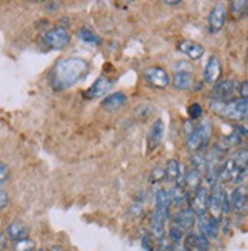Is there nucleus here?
Masks as SVG:
<instances>
[{
    "label": "nucleus",
    "instance_id": "11",
    "mask_svg": "<svg viewBox=\"0 0 248 251\" xmlns=\"http://www.w3.org/2000/svg\"><path fill=\"white\" fill-rule=\"evenodd\" d=\"M170 196H169V190L167 188H158L155 193V210L153 213L156 216L163 218V219H169L170 218Z\"/></svg>",
    "mask_w": 248,
    "mask_h": 251
},
{
    "label": "nucleus",
    "instance_id": "32",
    "mask_svg": "<svg viewBox=\"0 0 248 251\" xmlns=\"http://www.w3.org/2000/svg\"><path fill=\"white\" fill-rule=\"evenodd\" d=\"M150 179H152V182H159L161 179H164V169H161V167L153 169Z\"/></svg>",
    "mask_w": 248,
    "mask_h": 251
},
{
    "label": "nucleus",
    "instance_id": "4",
    "mask_svg": "<svg viewBox=\"0 0 248 251\" xmlns=\"http://www.w3.org/2000/svg\"><path fill=\"white\" fill-rule=\"evenodd\" d=\"M213 133V127L210 121H201L198 126L192 129V132L187 135V147L193 152H198V150H202L204 147H207V144L210 143V138H212Z\"/></svg>",
    "mask_w": 248,
    "mask_h": 251
},
{
    "label": "nucleus",
    "instance_id": "28",
    "mask_svg": "<svg viewBox=\"0 0 248 251\" xmlns=\"http://www.w3.org/2000/svg\"><path fill=\"white\" fill-rule=\"evenodd\" d=\"M14 248L16 251H35V242L26 237V239L14 242Z\"/></svg>",
    "mask_w": 248,
    "mask_h": 251
},
{
    "label": "nucleus",
    "instance_id": "8",
    "mask_svg": "<svg viewBox=\"0 0 248 251\" xmlns=\"http://www.w3.org/2000/svg\"><path fill=\"white\" fill-rule=\"evenodd\" d=\"M189 208L195 213L196 218H201V216L207 215V211H208V188L207 187L201 185L193 193Z\"/></svg>",
    "mask_w": 248,
    "mask_h": 251
},
{
    "label": "nucleus",
    "instance_id": "37",
    "mask_svg": "<svg viewBox=\"0 0 248 251\" xmlns=\"http://www.w3.org/2000/svg\"><path fill=\"white\" fill-rule=\"evenodd\" d=\"M39 251H49V250H46V248H40Z\"/></svg>",
    "mask_w": 248,
    "mask_h": 251
},
{
    "label": "nucleus",
    "instance_id": "16",
    "mask_svg": "<svg viewBox=\"0 0 248 251\" xmlns=\"http://www.w3.org/2000/svg\"><path fill=\"white\" fill-rule=\"evenodd\" d=\"M201 181H202V172L198 170L195 167L189 169L185 172V176H184V190L187 193H195L198 188L201 187Z\"/></svg>",
    "mask_w": 248,
    "mask_h": 251
},
{
    "label": "nucleus",
    "instance_id": "5",
    "mask_svg": "<svg viewBox=\"0 0 248 251\" xmlns=\"http://www.w3.org/2000/svg\"><path fill=\"white\" fill-rule=\"evenodd\" d=\"M238 89H239V81L231 80V78L221 80L215 83L212 92H210V97H212V100H215V101L227 103L238 94Z\"/></svg>",
    "mask_w": 248,
    "mask_h": 251
},
{
    "label": "nucleus",
    "instance_id": "17",
    "mask_svg": "<svg viewBox=\"0 0 248 251\" xmlns=\"http://www.w3.org/2000/svg\"><path fill=\"white\" fill-rule=\"evenodd\" d=\"M230 204H231V210L234 211H244L247 208L248 204V195H247V187L245 185H239L233 190L231 196H230Z\"/></svg>",
    "mask_w": 248,
    "mask_h": 251
},
{
    "label": "nucleus",
    "instance_id": "18",
    "mask_svg": "<svg viewBox=\"0 0 248 251\" xmlns=\"http://www.w3.org/2000/svg\"><path fill=\"white\" fill-rule=\"evenodd\" d=\"M172 222L175 224V225H178L181 230L185 231V230H190L193 225L196 224V215L190 208H182V210H179L176 213Z\"/></svg>",
    "mask_w": 248,
    "mask_h": 251
},
{
    "label": "nucleus",
    "instance_id": "24",
    "mask_svg": "<svg viewBox=\"0 0 248 251\" xmlns=\"http://www.w3.org/2000/svg\"><path fill=\"white\" fill-rule=\"evenodd\" d=\"M150 230H152V234L158 239H163L164 234H166V219L156 216L153 213L152 216V222H150Z\"/></svg>",
    "mask_w": 248,
    "mask_h": 251
},
{
    "label": "nucleus",
    "instance_id": "21",
    "mask_svg": "<svg viewBox=\"0 0 248 251\" xmlns=\"http://www.w3.org/2000/svg\"><path fill=\"white\" fill-rule=\"evenodd\" d=\"M126 103V95L123 92H114L107 95L103 101H101V107L104 110H109V112H114V110H118L120 107H123V104Z\"/></svg>",
    "mask_w": 248,
    "mask_h": 251
},
{
    "label": "nucleus",
    "instance_id": "34",
    "mask_svg": "<svg viewBox=\"0 0 248 251\" xmlns=\"http://www.w3.org/2000/svg\"><path fill=\"white\" fill-rule=\"evenodd\" d=\"M238 94L242 95L241 98H248V83L247 81H242L239 83V89H238Z\"/></svg>",
    "mask_w": 248,
    "mask_h": 251
},
{
    "label": "nucleus",
    "instance_id": "38",
    "mask_svg": "<svg viewBox=\"0 0 248 251\" xmlns=\"http://www.w3.org/2000/svg\"><path fill=\"white\" fill-rule=\"evenodd\" d=\"M193 251H198V250H193Z\"/></svg>",
    "mask_w": 248,
    "mask_h": 251
},
{
    "label": "nucleus",
    "instance_id": "30",
    "mask_svg": "<svg viewBox=\"0 0 248 251\" xmlns=\"http://www.w3.org/2000/svg\"><path fill=\"white\" fill-rule=\"evenodd\" d=\"M189 117L190 120H198L202 117V106L199 103H193L189 106Z\"/></svg>",
    "mask_w": 248,
    "mask_h": 251
},
{
    "label": "nucleus",
    "instance_id": "7",
    "mask_svg": "<svg viewBox=\"0 0 248 251\" xmlns=\"http://www.w3.org/2000/svg\"><path fill=\"white\" fill-rule=\"evenodd\" d=\"M227 192L224 187L213 185L212 193H208V211L212 213V218H216L221 221L222 216V205H224Z\"/></svg>",
    "mask_w": 248,
    "mask_h": 251
},
{
    "label": "nucleus",
    "instance_id": "20",
    "mask_svg": "<svg viewBox=\"0 0 248 251\" xmlns=\"http://www.w3.org/2000/svg\"><path fill=\"white\" fill-rule=\"evenodd\" d=\"M164 123L161 121V120H156L153 124H152V127L150 130H149V135H147V143H149V147L150 149H155L159 146L161 140H163V136H164Z\"/></svg>",
    "mask_w": 248,
    "mask_h": 251
},
{
    "label": "nucleus",
    "instance_id": "13",
    "mask_svg": "<svg viewBox=\"0 0 248 251\" xmlns=\"http://www.w3.org/2000/svg\"><path fill=\"white\" fill-rule=\"evenodd\" d=\"M221 72H222V66H221V61L216 55H212L208 58L207 65L204 68V80L210 84H215L216 81H219L221 78Z\"/></svg>",
    "mask_w": 248,
    "mask_h": 251
},
{
    "label": "nucleus",
    "instance_id": "12",
    "mask_svg": "<svg viewBox=\"0 0 248 251\" xmlns=\"http://www.w3.org/2000/svg\"><path fill=\"white\" fill-rule=\"evenodd\" d=\"M112 80H109L107 77H100L97 78L95 83L89 87L88 91L84 92L86 98H98V97H103L106 94L110 92V89H112Z\"/></svg>",
    "mask_w": 248,
    "mask_h": 251
},
{
    "label": "nucleus",
    "instance_id": "19",
    "mask_svg": "<svg viewBox=\"0 0 248 251\" xmlns=\"http://www.w3.org/2000/svg\"><path fill=\"white\" fill-rule=\"evenodd\" d=\"M178 49L184 55H187L192 60H198V58H201L204 55V48L199 43L193 42V40H182L178 45Z\"/></svg>",
    "mask_w": 248,
    "mask_h": 251
},
{
    "label": "nucleus",
    "instance_id": "27",
    "mask_svg": "<svg viewBox=\"0 0 248 251\" xmlns=\"http://www.w3.org/2000/svg\"><path fill=\"white\" fill-rule=\"evenodd\" d=\"M247 8H248V2H245V0H236V2H231V5H230V9H231V14L236 17V19H239V17H242L245 12H247Z\"/></svg>",
    "mask_w": 248,
    "mask_h": 251
},
{
    "label": "nucleus",
    "instance_id": "25",
    "mask_svg": "<svg viewBox=\"0 0 248 251\" xmlns=\"http://www.w3.org/2000/svg\"><path fill=\"white\" fill-rule=\"evenodd\" d=\"M184 236H185V231L181 230L178 225L175 224H170V227H169V239L173 245H179L184 239Z\"/></svg>",
    "mask_w": 248,
    "mask_h": 251
},
{
    "label": "nucleus",
    "instance_id": "22",
    "mask_svg": "<svg viewBox=\"0 0 248 251\" xmlns=\"http://www.w3.org/2000/svg\"><path fill=\"white\" fill-rule=\"evenodd\" d=\"M170 83L175 86L176 89L185 91V89H190L195 80H193V75L189 71H179L173 75V80H170Z\"/></svg>",
    "mask_w": 248,
    "mask_h": 251
},
{
    "label": "nucleus",
    "instance_id": "9",
    "mask_svg": "<svg viewBox=\"0 0 248 251\" xmlns=\"http://www.w3.org/2000/svg\"><path fill=\"white\" fill-rule=\"evenodd\" d=\"M144 78L149 84H152L159 89H164L170 84V75L164 68L153 66V68H147L144 71Z\"/></svg>",
    "mask_w": 248,
    "mask_h": 251
},
{
    "label": "nucleus",
    "instance_id": "14",
    "mask_svg": "<svg viewBox=\"0 0 248 251\" xmlns=\"http://www.w3.org/2000/svg\"><path fill=\"white\" fill-rule=\"evenodd\" d=\"M198 225H199V233L202 236H205L207 239H213V237L218 236L219 231V219L212 218V216H201L199 221H198Z\"/></svg>",
    "mask_w": 248,
    "mask_h": 251
},
{
    "label": "nucleus",
    "instance_id": "33",
    "mask_svg": "<svg viewBox=\"0 0 248 251\" xmlns=\"http://www.w3.org/2000/svg\"><path fill=\"white\" fill-rule=\"evenodd\" d=\"M9 204V195L5 190H0V210H3Z\"/></svg>",
    "mask_w": 248,
    "mask_h": 251
},
{
    "label": "nucleus",
    "instance_id": "31",
    "mask_svg": "<svg viewBox=\"0 0 248 251\" xmlns=\"http://www.w3.org/2000/svg\"><path fill=\"white\" fill-rule=\"evenodd\" d=\"M9 179V167L5 162H0V185L6 184Z\"/></svg>",
    "mask_w": 248,
    "mask_h": 251
},
{
    "label": "nucleus",
    "instance_id": "26",
    "mask_svg": "<svg viewBox=\"0 0 248 251\" xmlns=\"http://www.w3.org/2000/svg\"><path fill=\"white\" fill-rule=\"evenodd\" d=\"M185 190L182 187L179 185H175V187H172L170 190H169V196H170V202L172 205H178V204H182V201L185 198Z\"/></svg>",
    "mask_w": 248,
    "mask_h": 251
},
{
    "label": "nucleus",
    "instance_id": "23",
    "mask_svg": "<svg viewBox=\"0 0 248 251\" xmlns=\"http://www.w3.org/2000/svg\"><path fill=\"white\" fill-rule=\"evenodd\" d=\"M77 35H78V39H80L83 43H86V45H91V46H98V45L101 43L100 35L95 34L94 31H91V29H88V28H83V29H80Z\"/></svg>",
    "mask_w": 248,
    "mask_h": 251
},
{
    "label": "nucleus",
    "instance_id": "10",
    "mask_svg": "<svg viewBox=\"0 0 248 251\" xmlns=\"http://www.w3.org/2000/svg\"><path fill=\"white\" fill-rule=\"evenodd\" d=\"M227 22V9L224 3H218L208 14V31L210 34H218Z\"/></svg>",
    "mask_w": 248,
    "mask_h": 251
},
{
    "label": "nucleus",
    "instance_id": "2",
    "mask_svg": "<svg viewBox=\"0 0 248 251\" xmlns=\"http://www.w3.org/2000/svg\"><path fill=\"white\" fill-rule=\"evenodd\" d=\"M247 147L234 152L221 167L219 179L230 184H242L248 173V156Z\"/></svg>",
    "mask_w": 248,
    "mask_h": 251
},
{
    "label": "nucleus",
    "instance_id": "36",
    "mask_svg": "<svg viewBox=\"0 0 248 251\" xmlns=\"http://www.w3.org/2000/svg\"><path fill=\"white\" fill-rule=\"evenodd\" d=\"M166 5H170V6H175V5H179L181 2H164Z\"/></svg>",
    "mask_w": 248,
    "mask_h": 251
},
{
    "label": "nucleus",
    "instance_id": "35",
    "mask_svg": "<svg viewBox=\"0 0 248 251\" xmlns=\"http://www.w3.org/2000/svg\"><path fill=\"white\" fill-rule=\"evenodd\" d=\"M49 251H65V250H63V248H61L60 245H54V247H52L51 250H49Z\"/></svg>",
    "mask_w": 248,
    "mask_h": 251
},
{
    "label": "nucleus",
    "instance_id": "3",
    "mask_svg": "<svg viewBox=\"0 0 248 251\" xmlns=\"http://www.w3.org/2000/svg\"><path fill=\"white\" fill-rule=\"evenodd\" d=\"M212 109L218 114L224 115L231 120H245L248 114V101L247 98H233L227 103H221V101H213Z\"/></svg>",
    "mask_w": 248,
    "mask_h": 251
},
{
    "label": "nucleus",
    "instance_id": "6",
    "mask_svg": "<svg viewBox=\"0 0 248 251\" xmlns=\"http://www.w3.org/2000/svg\"><path fill=\"white\" fill-rule=\"evenodd\" d=\"M42 40L48 48H51V49H63L69 45L71 35L66 28L55 26V28H51L46 32H43Z\"/></svg>",
    "mask_w": 248,
    "mask_h": 251
},
{
    "label": "nucleus",
    "instance_id": "29",
    "mask_svg": "<svg viewBox=\"0 0 248 251\" xmlns=\"http://www.w3.org/2000/svg\"><path fill=\"white\" fill-rule=\"evenodd\" d=\"M195 250L198 251H208L210 250V242L205 236L201 233H196V241H195Z\"/></svg>",
    "mask_w": 248,
    "mask_h": 251
},
{
    "label": "nucleus",
    "instance_id": "1",
    "mask_svg": "<svg viewBox=\"0 0 248 251\" xmlns=\"http://www.w3.org/2000/svg\"><path fill=\"white\" fill-rule=\"evenodd\" d=\"M89 63L84 58L69 57L60 60L52 72V81L57 89H66L83 80L89 72Z\"/></svg>",
    "mask_w": 248,
    "mask_h": 251
},
{
    "label": "nucleus",
    "instance_id": "15",
    "mask_svg": "<svg viewBox=\"0 0 248 251\" xmlns=\"http://www.w3.org/2000/svg\"><path fill=\"white\" fill-rule=\"evenodd\" d=\"M5 233L12 242H17V241H22V239H26L28 234H29V227L22 221H14V222H11L8 225Z\"/></svg>",
    "mask_w": 248,
    "mask_h": 251
}]
</instances>
